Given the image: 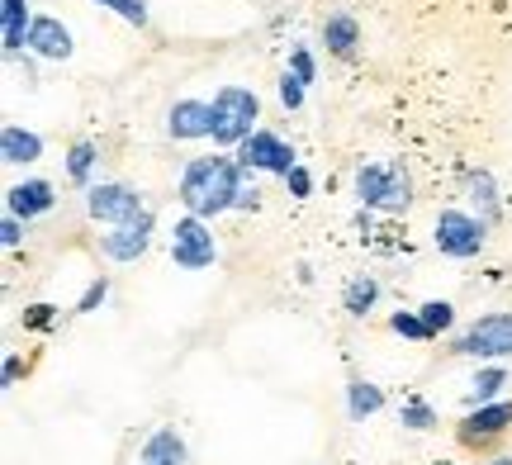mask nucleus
Returning a JSON list of instances; mask_svg holds the SVG:
<instances>
[{"label":"nucleus","instance_id":"f257e3e1","mask_svg":"<svg viewBox=\"0 0 512 465\" xmlns=\"http://www.w3.org/2000/svg\"><path fill=\"white\" fill-rule=\"evenodd\" d=\"M247 171L233 157H195L181 171V205L195 219H219L228 209H238V190Z\"/></svg>","mask_w":512,"mask_h":465},{"label":"nucleus","instance_id":"f03ea898","mask_svg":"<svg viewBox=\"0 0 512 465\" xmlns=\"http://www.w3.org/2000/svg\"><path fill=\"white\" fill-rule=\"evenodd\" d=\"M356 200L366 209H384V214H399L413 205V176L403 162H370L356 171Z\"/></svg>","mask_w":512,"mask_h":465},{"label":"nucleus","instance_id":"7ed1b4c3","mask_svg":"<svg viewBox=\"0 0 512 465\" xmlns=\"http://www.w3.org/2000/svg\"><path fill=\"white\" fill-rule=\"evenodd\" d=\"M256 119H261V100L247 86H223L214 95V143L223 148H238L242 138L256 133Z\"/></svg>","mask_w":512,"mask_h":465},{"label":"nucleus","instance_id":"20e7f679","mask_svg":"<svg viewBox=\"0 0 512 465\" xmlns=\"http://www.w3.org/2000/svg\"><path fill=\"white\" fill-rule=\"evenodd\" d=\"M432 242H437L441 257H456V261H470L484 252L489 242V224L479 214H465V209H441L437 224H432Z\"/></svg>","mask_w":512,"mask_h":465},{"label":"nucleus","instance_id":"39448f33","mask_svg":"<svg viewBox=\"0 0 512 465\" xmlns=\"http://www.w3.org/2000/svg\"><path fill=\"white\" fill-rule=\"evenodd\" d=\"M456 356H475V361H503L512 356V314H484L475 318L465 333L451 342Z\"/></svg>","mask_w":512,"mask_h":465},{"label":"nucleus","instance_id":"423d86ee","mask_svg":"<svg viewBox=\"0 0 512 465\" xmlns=\"http://www.w3.org/2000/svg\"><path fill=\"white\" fill-rule=\"evenodd\" d=\"M214 257H219V242L209 233V219H195V214L176 219V228H171V261L181 271H204V266H214Z\"/></svg>","mask_w":512,"mask_h":465},{"label":"nucleus","instance_id":"0eeeda50","mask_svg":"<svg viewBox=\"0 0 512 465\" xmlns=\"http://www.w3.org/2000/svg\"><path fill=\"white\" fill-rule=\"evenodd\" d=\"M86 209H91L95 224H128V219H138L147 214L143 209V195L133 186H119V181H100V186H86Z\"/></svg>","mask_w":512,"mask_h":465},{"label":"nucleus","instance_id":"6e6552de","mask_svg":"<svg viewBox=\"0 0 512 465\" xmlns=\"http://www.w3.org/2000/svg\"><path fill=\"white\" fill-rule=\"evenodd\" d=\"M238 167L242 171H275V176H290L299 162H294V148L271 129H256L252 138L238 143Z\"/></svg>","mask_w":512,"mask_h":465},{"label":"nucleus","instance_id":"1a4fd4ad","mask_svg":"<svg viewBox=\"0 0 512 465\" xmlns=\"http://www.w3.org/2000/svg\"><path fill=\"white\" fill-rule=\"evenodd\" d=\"M152 214H138V219H128V224H119V228H110L105 238H100V252L110 261H138L152 247Z\"/></svg>","mask_w":512,"mask_h":465},{"label":"nucleus","instance_id":"9d476101","mask_svg":"<svg viewBox=\"0 0 512 465\" xmlns=\"http://www.w3.org/2000/svg\"><path fill=\"white\" fill-rule=\"evenodd\" d=\"M166 133L176 143H190V138H214V105L209 100H176L166 110Z\"/></svg>","mask_w":512,"mask_h":465},{"label":"nucleus","instance_id":"9b49d317","mask_svg":"<svg viewBox=\"0 0 512 465\" xmlns=\"http://www.w3.org/2000/svg\"><path fill=\"white\" fill-rule=\"evenodd\" d=\"M512 428V399H494V404H479V409L465 413V423H460V442H489V437H503Z\"/></svg>","mask_w":512,"mask_h":465},{"label":"nucleus","instance_id":"f8f14e48","mask_svg":"<svg viewBox=\"0 0 512 465\" xmlns=\"http://www.w3.org/2000/svg\"><path fill=\"white\" fill-rule=\"evenodd\" d=\"M29 53L48 57V62H67V57H72V29L53 15H38L34 24H29Z\"/></svg>","mask_w":512,"mask_h":465},{"label":"nucleus","instance_id":"ddd939ff","mask_svg":"<svg viewBox=\"0 0 512 465\" xmlns=\"http://www.w3.org/2000/svg\"><path fill=\"white\" fill-rule=\"evenodd\" d=\"M5 205H10V214L15 219H38V214H48V209L57 205V195H53V181H19V186L5 190Z\"/></svg>","mask_w":512,"mask_h":465},{"label":"nucleus","instance_id":"4468645a","mask_svg":"<svg viewBox=\"0 0 512 465\" xmlns=\"http://www.w3.org/2000/svg\"><path fill=\"white\" fill-rule=\"evenodd\" d=\"M43 157V138L29 129H19V124H5L0 129V162H10V167H29Z\"/></svg>","mask_w":512,"mask_h":465},{"label":"nucleus","instance_id":"2eb2a0df","mask_svg":"<svg viewBox=\"0 0 512 465\" xmlns=\"http://www.w3.org/2000/svg\"><path fill=\"white\" fill-rule=\"evenodd\" d=\"M29 0H5L0 5V43H5V53L15 57L19 48H29Z\"/></svg>","mask_w":512,"mask_h":465},{"label":"nucleus","instance_id":"dca6fc26","mask_svg":"<svg viewBox=\"0 0 512 465\" xmlns=\"http://www.w3.org/2000/svg\"><path fill=\"white\" fill-rule=\"evenodd\" d=\"M138 465H185V442L176 428H157L138 451Z\"/></svg>","mask_w":512,"mask_h":465},{"label":"nucleus","instance_id":"f3484780","mask_svg":"<svg viewBox=\"0 0 512 465\" xmlns=\"http://www.w3.org/2000/svg\"><path fill=\"white\" fill-rule=\"evenodd\" d=\"M384 409V390L380 385H370L366 375H351L347 380V418L351 423H366L375 413Z\"/></svg>","mask_w":512,"mask_h":465},{"label":"nucleus","instance_id":"a211bd4d","mask_svg":"<svg viewBox=\"0 0 512 465\" xmlns=\"http://www.w3.org/2000/svg\"><path fill=\"white\" fill-rule=\"evenodd\" d=\"M323 43H328L337 57H351V53H356V43H361L356 19H351V15H328V19H323Z\"/></svg>","mask_w":512,"mask_h":465},{"label":"nucleus","instance_id":"6ab92c4d","mask_svg":"<svg viewBox=\"0 0 512 465\" xmlns=\"http://www.w3.org/2000/svg\"><path fill=\"white\" fill-rule=\"evenodd\" d=\"M470 385H475V390L465 394V404H470V409H479V404H494L498 394L508 390V385H512V375L503 371V366H484V371H479L475 380H470Z\"/></svg>","mask_w":512,"mask_h":465},{"label":"nucleus","instance_id":"aec40b11","mask_svg":"<svg viewBox=\"0 0 512 465\" xmlns=\"http://www.w3.org/2000/svg\"><path fill=\"white\" fill-rule=\"evenodd\" d=\"M470 200H475L479 219L484 224H498V214H503V205H498V186L489 171H470Z\"/></svg>","mask_w":512,"mask_h":465},{"label":"nucleus","instance_id":"412c9836","mask_svg":"<svg viewBox=\"0 0 512 465\" xmlns=\"http://www.w3.org/2000/svg\"><path fill=\"white\" fill-rule=\"evenodd\" d=\"M375 299H380V280H375V276H356L347 285V295H342V309H347L351 318H366L370 309H375Z\"/></svg>","mask_w":512,"mask_h":465},{"label":"nucleus","instance_id":"4be33fe9","mask_svg":"<svg viewBox=\"0 0 512 465\" xmlns=\"http://www.w3.org/2000/svg\"><path fill=\"white\" fill-rule=\"evenodd\" d=\"M95 162H100V152H95V143H72V148H67V176H72L76 186H91Z\"/></svg>","mask_w":512,"mask_h":465},{"label":"nucleus","instance_id":"5701e85b","mask_svg":"<svg viewBox=\"0 0 512 465\" xmlns=\"http://www.w3.org/2000/svg\"><path fill=\"white\" fill-rule=\"evenodd\" d=\"M399 423L413 432H432L437 428V409L427 404V399H403L399 404Z\"/></svg>","mask_w":512,"mask_h":465},{"label":"nucleus","instance_id":"b1692460","mask_svg":"<svg viewBox=\"0 0 512 465\" xmlns=\"http://www.w3.org/2000/svg\"><path fill=\"white\" fill-rule=\"evenodd\" d=\"M389 328H394L399 337H408V342H432V328L422 323L418 309H399V314L389 318Z\"/></svg>","mask_w":512,"mask_h":465},{"label":"nucleus","instance_id":"393cba45","mask_svg":"<svg viewBox=\"0 0 512 465\" xmlns=\"http://www.w3.org/2000/svg\"><path fill=\"white\" fill-rule=\"evenodd\" d=\"M418 314H422V323L432 328V337H441L446 328H451V323H456V309H451L446 299H427V304H422Z\"/></svg>","mask_w":512,"mask_h":465},{"label":"nucleus","instance_id":"a878e982","mask_svg":"<svg viewBox=\"0 0 512 465\" xmlns=\"http://www.w3.org/2000/svg\"><path fill=\"white\" fill-rule=\"evenodd\" d=\"M95 5H110L119 19L138 24V29H147V0H95Z\"/></svg>","mask_w":512,"mask_h":465},{"label":"nucleus","instance_id":"bb28decb","mask_svg":"<svg viewBox=\"0 0 512 465\" xmlns=\"http://www.w3.org/2000/svg\"><path fill=\"white\" fill-rule=\"evenodd\" d=\"M105 295H110V280L105 276L91 280V285H86V295H81V304H76V314H95V309L105 304Z\"/></svg>","mask_w":512,"mask_h":465},{"label":"nucleus","instance_id":"cd10ccee","mask_svg":"<svg viewBox=\"0 0 512 465\" xmlns=\"http://www.w3.org/2000/svg\"><path fill=\"white\" fill-rule=\"evenodd\" d=\"M280 105H285V110H299V105H304V81L294 72L280 76Z\"/></svg>","mask_w":512,"mask_h":465},{"label":"nucleus","instance_id":"c85d7f7f","mask_svg":"<svg viewBox=\"0 0 512 465\" xmlns=\"http://www.w3.org/2000/svg\"><path fill=\"white\" fill-rule=\"evenodd\" d=\"M290 72L299 76L304 86H309L313 76H318V67H313V53H309V48H290Z\"/></svg>","mask_w":512,"mask_h":465},{"label":"nucleus","instance_id":"c756f323","mask_svg":"<svg viewBox=\"0 0 512 465\" xmlns=\"http://www.w3.org/2000/svg\"><path fill=\"white\" fill-rule=\"evenodd\" d=\"M285 186H290L294 200H309V195H313V176H309L304 167H294L290 176H285Z\"/></svg>","mask_w":512,"mask_h":465},{"label":"nucleus","instance_id":"7c9ffc66","mask_svg":"<svg viewBox=\"0 0 512 465\" xmlns=\"http://www.w3.org/2000/svg\"><path fill=\"white\" fill-rule=\"evenodd\" d=\"M19 238H24V219H15V214H5V219H0V242H5V247H15Z\"/></svg>","mask_w":512,"mask_h":465},{"label":"nucleus","instance_id":"2f4dec72","mask_svg":"<svg viewBox=\"0 0 512 465\" xmlns=\"http://www.w3.org/2000/svg\"><path fill=\"white\" fill-rule=\"evenodd\" d=\"M256 195H261V190H256L252 171H247V176H242V190H238V209H256Z\"/></svg>","mask_w":512,"mask_h":465},{"label":"nucleus","instance_id":"473e14b6","mask_svg":"<svg viewBox=\"0 0 512 465\" xmlns=\"http://www.w3.org/2000/svg\"><path fill=\"white\" fill-rule=\"evenodd\" d=\"M53 323V304H34V314H29V328H48Z\"/></svg>","mask_w":512,"mask_h":465},{"label":"nucleus","instance_id":"72a5a7b5","mask_svg":"<svg viewBox=\"0 0 512 465\" xmlns=\"http://www.w3.org/2000/svg\"><path fill=\"white\" fill-rule=\"evenodd\" d=\"M19 371H24V366H19V356H5V385H15Z\"/></svg>","mask_w":512,"mask_h":465},{"label":"nucleus","instance_id":"f704fd0d","mask_svg":"<svg viewBox=\"0 0 512 465\" xmlns=\"http://www.w3.org/2000/svg\"><path fill=\"white\" fill-rule=\"evenodd\" d=\"M484 465H512V456H494V461H484Z\"/></svg>","mask_w":512,"mask_h":465},{"label":"nucleus","instance_id":"c9c22d12","mask_svg":"<svg viewBox=\"0 0 512 465\" xmlns=\"http://www.w3.org/2000/svg\"><path fill=\"white\" fill-rule=\"evenodd\" d=\"M437 465H451V461H437Z\"/></svg>","mask_w":512,"mask_h":465}]
</instances>
